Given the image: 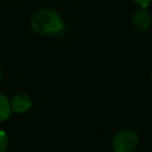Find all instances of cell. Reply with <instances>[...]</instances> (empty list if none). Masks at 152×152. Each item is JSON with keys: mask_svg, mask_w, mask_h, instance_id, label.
I'll return each mask as SVG.
<instances>
[{"mask_svg": "<svg viewBox=\"0 0 152 152\" xmlns=\"http://www.w3.org/2000/svg\"><path fill=\"white\" fill-rule=\"evenodd\" d=\"M8 147V137L7 133L0 129V152H6Z\"/></svg>", "mask_w": 152, "mask_h": 152, "instance_id": "8992f818", "label": "cell"}, {"mask_svg": "<svg viewBox=\"0 0 152 152\" xmlns=\"http://www.w3.org/2000/svg\"><path fill=\"white\" fill-rule=\"evenodd\" d=\"M11 113H12V110H11L8 97L5 94L0 93V124L6 121L10 118Z\"/></svg>", "mask_w": 152, "mask_h": 152, "instance_id": "5b68a950", "label": "cell"}, {"mask_svg": "<svg viewBox=\"0 0 152 152\" xmlns=\"http://www.w3.org/2000/svg\"><path fill=\"white\" fill-rule=\"evenodd\" d=\"M90 152H95V151H90Z\"/></svg>", "mask_w": 152, "mask_h": 152, "instance_id": "30bf717a", "label": "cell"}, {"mask_svg": "<svg viewBox=\"0 0 152 152\" xmlns=\"http://www.w3.org/2000/svg\"><path fill=\"white\" fill-rule=\"evenodd\" d=\"M139 135L134 129L122 128L118 131L112 140L114 152H132L138 147Z\"/></svg>", "mask_w": 152, "mask_h": 152, "instance_id": "7a4b0ae2", "label": "cell"}, {"mask_svg": "<svg viewBox=\"0 0 152 152\" xmlns=\"http://www.w3.org/2000/svg\"><path fill=\"white\" fill-rule=\"evenodd\" d=\"M1 80H2V71H1V69H0V83H1Z\"/></svg>", "mask_w": 152, "mask_h": 152, "instance_id": "ba28073f", "label": "cell"}, {"mask_svg": "<svg viewBox=\"0 0 152 152\" xmlns=\"http://www.w3.org/2000/svg\"><path fill=\"white\" fill-rule=\"evenodd\" d=\"M132 24L134 26V28L139 32H145L151 27L152 24V17L150 14V12L146 8H138L132 18Z\"/></svg>", "mask_w": 152, "mask_h": 152, "instance_id": "277c9868", "label": "cell"}, {"mask_svg": "<svg viewBox=\"0 0 152 152\" xmlns=\"http://www.w3.org/2000/svg\"><path fill=\"white\" fill-rule=\"evenodd\" d=\"M10 106L11 110L15 114H23L30 110L32 107V100L28 94L26 93H18L15 94L12 100H10Z\"/></svg>", "mask_w": 152, "mask_h": 152, "instance_id": "3957f363", "label": "cell"}, {"mask_svg": "<svg viewBox=\"0 0 152 152\" xmlns=\"http://www.w3.org/2000/svg\"><path fill=\"white\" fill-rule=\"evenodd\" d=\"M150 78H151V81H152V71H151V74H150Z\"/></svg>", "mask_w": 152, "mask_h": 152, "instance_id": "9c48e42d", "label": "cell"}, {"mask_svg": "<svg viewBox=\"0 0 152 152\" xmlns=\"http://www.w3.org/2000/svg\"><path fill=\"white\" fill-rule=\"evenodd\" d=\"M31 28L38 34H57L63 32L64 23L59 13L52 8L37 11L30 20Z\"/></svg>", "mask_w": 152, "mask_h": 152, "instance_id": "6da1fadb", "label": "cell"}, {"mask_svg": "<svg viewBox=\"0 0 152 152\" xmlns=\"http://www.w3.org/2000/svg\"><path fill=\"white\" fill-rule=\"evenodd\" d=\"M134 4H137L139 7H142V8H147L148 5L152 2V0H132Z\"/></svg>", "mask_w": 152, "mask_h": 152, "instance_id": "52a82bcc", "label": "cell"}]
</instances>
